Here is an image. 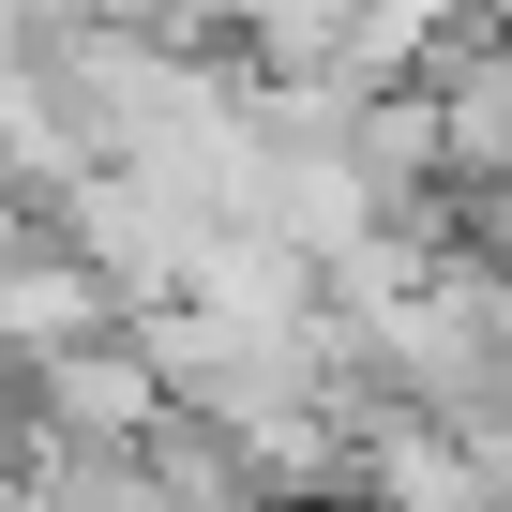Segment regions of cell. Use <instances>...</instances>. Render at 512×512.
<instances>
[{
  "mask_svg": "<svg viewBox=\"0 0 512 512\" xmlns=\"http://www.w3.org/2000/svg\"><path fill=\"white\" fill-rule=\"evenodd\" d=\"M151 422H166V377H151V347H136L121 317L31 362V437H76V452H136Z\"/></svg>",
  "mask_w": 512,
  "mask_h": 512,
  "instance_id": "6da1fadb",
  "label": "cell"
},
{
  "mask_svg": "<svg viewBox=\"0 0 512 512\" xmlns=\"http://www.w3.org/2000/svg\"><path fill=\"white\" fill-rule=\"evenodd\" d=\"M0 452H16V407H0Z\"/></svg>",
  "mask_w": 512,
  "mask_h": 512,
  "instance_id": "7a4b0ae2",
  "label": "cell"
}]
</instances>
